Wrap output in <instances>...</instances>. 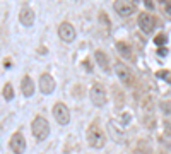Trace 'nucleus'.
I'll list each match as a JSON object with an SVG mask.
<instances>
[{"instance_id": "3", "label": "nucleus", "mask_w": 171, "mask_h": 154, "mask_svg": "<svg viewBox=\"0 0 171 154\" xmlns=\"http://www.w3.org/2000/svg\"><path fill=\"white\" fill-rule=\"evenodd\" d=\"M89 96H91V101L94 103L96 106H104V104H106V89H104V86L99 84V82H94V84H93Z\"/></svg>"}, {"instance_id": "16", "label": "nucleus", "mask_w": 171, "mask_h": 154, "mask_svg": "<svg viewBox=\"0 0 171 154\" xmlns=\"http://www.w3.org/2000/svg\"><path fill=\"white\" fill-rule=\"evenodd\" d=\"M142 108H144V111H146V113H152V111H154V104H152L151 96L144 98V101H142Z\"/></svg>"}, {"instance_id": "26", "label": "nucleus", "mask_w": 171, "mask_h": 154, "mask_svg": "<svg viewBox=\"0 0 171 154\" xmlns=\"http://www.w3.org/2000/svg\"><path fill=\"white\" fill-rule=\"evenodd\" d=\"M146 5H147V7H149V9H152V7H154V3H152L151 0H149V2H146Z\"/></svg>"}, {"instance_id": "24", "label": "nucleus", "mask_w": 171, "mask_h": 154, "mask_svg": "<svg viewBox=\"0 0 171 154\" xmlns=\"http://www.w3.org/2000/svg\"><path fill=\"white\" fill-rule=\"evenodd\" d=\"M164 130H166V134H168V135H171V127H170V123H168V122L164 123Z\"/></svg>"}, {"instance_id": "20", "label": "nucleus", "mask_w": 171, "mask_h": 154, "mask_svg": "<svg viewBox=\"0 0 171 154\" xmlns=\"http://www.w3.org/2000/svg\"><path fill=\"white\" fill-rule=\"evenodd\" d=\"M113 93H115V104H116V106H122V104H123V96H122L120 89L113 87Z\"/></svg>"}, {"instance_id": "21", "label": "nucleus", "mask_w": 171, "mask_h": 154, "mask_svg": "<svg viewBox=\"0 0 171 154\" xmlns=\"http://www.w3.org/2000/svg\"><path fill=\"white\" fill-rule=\"evenodd\" d=\"M156 76H157V77H163V79H166V80L171 84V70H163V72H157Z\"/></svg>"}, {"instance_id": "25", "label": "nucleus", "mask_w": 171, "mask_h": 154, "mask_svg": "<svg viewBox=\"0 0 171 154\" xmlns=\"http://www.w3.org/2000/svg\"><path fill=\"white\" fill-rule=\"evenodd\" d=\"M84 65L87 67V70H89V72H93V67H91V62H87V60H84Z\"/></svg>"}, {"instance_id": "6", "label": "nucleus", "mask_w": 171, "mask_h": 154, "mask_svg": "<svg viewBox=\"0 0 171 154\" xmlns=\"http://www.w3.org/2000/svg\"><path fill=\"white\" fill-rule=\"evenodd\" d=\"M137 22H139V28H140L144 33H147V34H149L152 29H154V26H156V17L151 16L149 12H142V14L139 16Z\"/></svg>"}, {"instance_id": "22", "label": "nucleus", "mask_w": 171, "mask_h": 154, "mask_svg": "<svg viewBox=\"0 0 171 154\" xmlns=\"http://www.w3.org/2000/svg\"><path fill=\"white\" fill-rule=\"evenodd\" d=\"M157 55L159 57H166L168 55V48H164V46L163 48H157Z\"/></svg>"}, {"instance_id": "18", "label": "nucleus", "mask_w": 171, "mask_h": 154, "mask_svg": "<svg viewBox=\"0 0 171 154\" xmlns=\"http://www.w3.org/2000/svg\"><path fill=\"white\" fill-rule=\"evenodd\" d=\"M99 22H101V26H103V22H104V34H108V33H110V21H108V16H106L104 12L99 14Z\"/></svg>"}, {"instance_id": "8", "label": "nucleus", "mask_w": 171, "mask_h": 154, "mask_svg": "<svg viewBox=\"0 0 171 154\" xmlns=\"http://www.w3.org/2000/svg\"><path fill=\"white\" fill-rule=\"evenodd\" d=\"M9 147L12 149V153L22 154V153H24V149H26V140H24V135L21 134V132H16V134L10 137V140H9Z\"/></svg>"}, {"instance_id": "9", "label": "nucleus", "mask_w": 171, "mask_h": 154, "mask_svg": "<svg viewBox=\"0 0 171 154\" xmlns=\"http://www.w3.org/2000/svg\"><path fill=\"white\" fill-rule=\"evenodd\" d=\"M39 89H41V93H45V94L53 93V89H55V80H53V77L50 76V74H41V77H39Z\"/></svg>"}, {"instance_id": "23", "label": "nucleus", "mask_w": 171, "mask_h": 154, "mask_svg": "<svg viewBox=\"0 0 171 154\" xmlns=\"http://www.w3.org/2000/svg\"><path fill=\"white\" fill-rule=\"evenodd\" d=\"M164 12L171 16V2H164Z\"/></svg>"}, {"instance_id": "7", "label": "nucleus", "mask_w": 171, "mask_h": 154, "mask_svg": "<svg viewBox=\"0 0 171 154\" xmlns=\"http://www.w3.org/2000/svg\"><path fill=\"white\" fill-rule=\"evenodd\" d=\"M58 36L62 38V41L65 43H72L76 39V29L70 22H62L58 28Z\"/></svg>"}, {"instance_id": "14", "label": "nucleus", "mask_w": 171, "mask_h": 154, "mask_svg": "<svg viewBox=\"0 0 171 154\" xmlns=\"http://www.w3.org/2000/svg\"><path fill=\"white\" fill-rule=\"evenodd\" d=\"M116 50L120 52V55L125 58H132V48L127 41H118L116 43Z\"/></svg>"}, {"instance_id": "5", "label": "nucleus", "mask_w": 171, "mask_h": 154, "mask_svg": "<svg viewBox=\"0 0 171 154\" xmlns=\"http://www.w3.org/2000/svg\"><path fill=\"white\" fill-rule=\"evenodd\" d=\"M53 116H55V120L60 125H67L70 122V111L63 103H57L53 106Z\"/></svg>"}, {"instance_id": "13", "label": "nucleus", "mask_w": 171, "mask_h": 154, "mask_svg": "<svg viewBox=\"0 0 171 154\" xmlns=\"http://www.w3.org/2000/svg\"><path fill=\"white\" fill-rule=\"evenodd\" d=\"M94 58H96V62H98V65H99V67H101L104 72H111V70H110L108 58H106V55H104V52H103V50H96Z\"/></svg>"}, {"instance_id": "1", "label": "nucleus", "mask_w": 171, "mask_h": 154, "mask_svg": "<svg viewBox=\"0 0 171 154\" xmlns=\"http://www.w3.org/2000/svg\"><path fill=\"white\" fill-rule=\"evenodd\" d=\"M104 142H106V137L103 134L101 127H99L96 122L91 123L89 129H87V144H89L91 147H94V149H101V147L104 146Z\"/></svg>"}, {"instance_id": "15", "label": "nucleus", "mask_w": 171, "mask_h": 154, "mask_svg": "<svg viewBox=\"0 0 171 154\" xmlns=\"http://www.w3.org/2000/svg\"><path fill=\"white\" fill-rule=\"evenodd\" d=\"M144 125L147 127V129H154L156 127V116L154 113H144Z\"/></svg>"}, {"instance_id": "11", "label": "nucleus", "mask_w": 171, "mask_h": 154, "mask_svg": "<svg viewBox=\"0 0 171 154\" xmlns=\"http://www.w3.org/2000/svg\"><path fill=\"white\" fill-rule=\"evenodd\" d=\"M21 91H22V94L26 98L33 96L34 94V82L31 80V77L29 76H24L22 77V82H21Z\"/></svg>"}, {"instance_id": "19", "label": "nucleus", "mask_w": 171, "mask_h": 154, "mask_svg": "<svg viewBox=\"0 0 171 154\" xmlns=\"http://www.w3.org/2000/svg\"><path fill=\"white\" fill-rule=\"evenodd\" d=\"M168 41V36L164 34V33H161V34H157L156 38H154V43H156V46H159V48H163V45Z\"/></svg>"}, {"instance_id": "17", "label": "nucleus", "mask_w": 171, "mask_h": 154, "mask_svg": "<svg viewBox=\"0 0 171 154\" xmlns=\"http://www.w3.org/2000/svg\"><path fill=\"white\" fill-rule=\"evenodd\" d=\"M2 94H3V98H5V99H12V98H14V89H12V86H10L9 82L3 86V89H2Z\"/></svg>"}, {"instance_id": "12", "label": "nucleus", "mask_w": 171, "mask_h": 154, "mask_svg": "<svg viewBox=\"0 0 171 154\" xmlns=\"http://www.w3.org/2000/svg\"><path fill=\"white\" fill-rule=\"evenodd\" d=\"M19 21H21V24H24V26H31L34 22V12L29 7H24L19 12Z\"/></svg>"}, {"instance_id": "2", "label": "nucleus", "mask_w": 171, "mask_h": 154, "mask_svg": "<svg viewBox=\"0 0 171 154\" xmlns=\"http://www.w3.org/2000/svg\"><path fill=\"white\" fill-rule=\"evenodd\" d=\"M31 132L34 135L36 140H45L48 134H50V123L46 122V118L43 116H36L33 120V125H31Z\"/></svg>"}, {"instance_id": "4", "label": "nucleus", "mask_w": 171, "mask_h": 154, "mask_svg": "<svg viewBox=\"0 0 171 154\" xmlns=\"http://www.w3.org/2000/svg\"><path fill=\"white\" fill-rule=\"evenodd\" d=\"M115 70H116V76L120 77V80H122L125 86H133V74H132V70H130L125 63L116 62Z\"/></svg>"}, {"instance_id": "10", "label": "nucleus", "mask_w": 171, "mask_h": 154, "mask_svg": "<svg viewBox=\"0 0 171 154\" xmlns=\"http://www.w3.org/2000/svg\"><path fill=\"white\" fill-rule=\"evenodd\" d=\"M115 10L120 14V16H123V17H127V16H130L135 12V9H137V5L133 3V2H116L113 5Z\"/></svg>"}]
</instances>
